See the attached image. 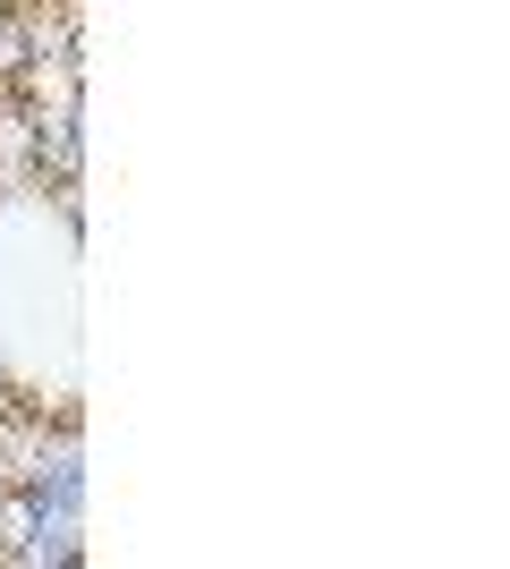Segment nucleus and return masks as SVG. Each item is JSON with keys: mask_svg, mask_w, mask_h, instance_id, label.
Wrapping results in <instances>:
<instances>
[{"mask_svg": "<svg viewBox=\"0 0 510 569\" xmlns=\"http://www.w3.org/2000/svg\"><path fill=\"white\" fill-rule=\"evenodd\" d=\"M0 426L26 451L86 426V196L26 51L0 60Z\"/></svg>", "mask_w": 510, "mask_h": 569, "instance_id": "nucleus-1", "label": "nucleus"}, {"mask_svg": "<svg viewBox=\"0 0 510 569\" xmlns=\"http://www.w3.org/2000/svg\"><path fill=\"white\" fill-rule=\"evenodd\" d=\"M26 442L0 426V561H18L26 552V519H34V468H26Z\"/></svg>", "mask_w": 510, "mask_h": 569, "instance_id": "nucleus-2", "label": "nucleus"}, {"mask_svg": "<svg viewBox=\"0 0 510 569\" xmlns=\"http://www.w3.org/2000/svg\"><path fill=\"white\" fill-rule=\"evenodd\" d=\"M43 9H51V0H0V60H18V51L34 43Z\"/></svg>", "mask_w": 510, "mask_h": 569, "instance_id": "nucleus-3", "label": "nucleus"}]
</instances>
